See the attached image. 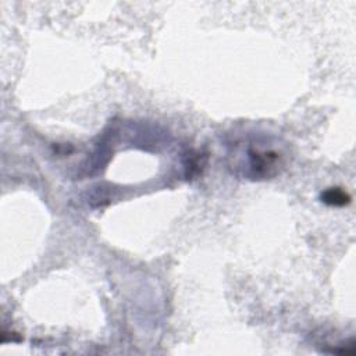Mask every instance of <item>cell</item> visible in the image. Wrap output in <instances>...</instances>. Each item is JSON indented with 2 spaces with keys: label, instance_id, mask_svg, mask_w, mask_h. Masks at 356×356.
<instances>
[{
  "label": "cell",
  "instance_id": "7a4b0ae2",
  "mask_svg": "<svg viewBox=\"0 0 356 356\" xmlns=\"http://www.w3.org/2000/svg\"><path fill=\"white\" fill-rule=\"evenodd\" d=\"M322 198L326 203L334 205V206H344L345 203L349 202V196L342 189H338V188H330L323 193Z\"/></svg>",
  "mask_w": 356,
  "mask_h": 356
},
{
  "label": "cell",
  "instance_id": "6da1fadb",
  "mask_svg": "<svg viewBox=\"0 0 356 356\" xmlns=\"http://www.w3.org/2000/svg\"><path fill=\"white\" fill-rule=\"evenodd\" d=\"M247 160L249 174L255 178L271 177L280 166V155L273 149L251 147L247 151Z\"/></svg>",
  "mask_w": 356,
  "mask_h": 356
}]
</instances>
